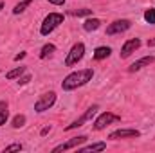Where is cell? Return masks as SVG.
<instances>
[{"label":"cell","instance_id":"6da1fadb","mask_svg":"<svg viewBox=\"0 0 155 153\" xmlns=\"http://www.w3.org/2000/svg\"><path fill=\"white\" fill-rule=\"evenodd\" d=\"M94 77V70L92 69H83V70H76V72H71L69 76L61 81V88L65 92H71V90H76L79 86L87 85L88 81H92Z\"/></svg>","mask_w":155,"mask_h":153},{"label":"cell","instance_id":"7a4b0ae2","mask_svg":"<svg viewBox=\"0 0 155 153\" xmlns=\"http://www.w3.org/2000/svg\"><path fill=\"white\" fill-rule=\"evenodd\" d=\"M63 15L61 13H49L45 18H43V22H41V27H40V34L41 36H49L56 27H60L61 24H63Z\"/></svg>","mask_w":155,"mask_h":153},{"label":"cell","instance_id":"3957f363","mask_svg":"<svg viewBox=\"0 0 155 153\" xmlns=\"http://www.w3.org/2000/svg\"><path fill=\"white\" fill-rule=\"evenodd\" d=\"M83 56H85V45H83L81 41H78V43L72 45L71 52L67 54V58H65V65H67V67H74L78 61L83 60Z\"/></svg>","mask_w":155,"mask_h":153},{"label":"cell","instance_id":"277c9868","mask_svg":"<svg viewBox=\"0 0 155 153\" xmlns=\"http://www.w3.org/2000/svg\"><path fill=\"white\" fill-rule=\"evenodd\" d=\"M54 103H56V94H54V92H45V94L40 96L38 101L35 103V110H36L38 114H41V112L49 110Z\"/></svg>","mask_w":155,"mask_h":153},{"label":"cell","instance_id":"5b68a950","mask_svg":"<svg viewBox=\"0 0 155 153\" xmlns=\"http://www.w3.org/2000/svg\"><path fill=\"white\" fill-rule=\"evenodd\" d=\"M117 121H121V117L116 114H112V112H103V114L99 115L96 121H94V130H105L108 124H112V122H117Z\"/></svg>","mask_w":155,"mask_h":153},{"label":"cell","instance_id":"8992f818","mask_svg":"<svg viewBox=\"0 0 155 153\" xmlns=\"http://www.w3.org/2000/svg\"><path fill=\"white\" fill-rule=\"evenodd\" d=\"M135 137H141V132L139 130H132V128H119L116 132H112L108 135V139L112 141H119V139H135Z\"/></svg>","mask_w":155,"mask_h":153},{"label":"cell","instance_id":"52a82bcc","mask_svg":"<svg viewBox=\"0 0 155 153\" xmlns=\"http://www.w3.org/2000/svg\"><path fill=\"white\" fill-rule=\"evenodd\" d=\"M97 110H99V106H97V105H92V106H90V108H88V110H87V112H85L83 115H81L79 119H76L74 122H71V124H69L65 130L69 132V130H74V128H79V126H83V124H85L88 119H92V117H94V114H96Z\"/></svg>","mask_w":155,"mask_h":153},{"label":"cell","instance_id":"ba28073f","mask_svg":"<svg viewBox=\"0 0 155 153\" xmlns=\"http://www.w3.org/2000/svg\"><path fill=\"white\" fill-rule=\"evenodd\" d=\"M132 27V22L130 20H116V22H112L108 27H107V34H119V33H124V31H128Z\"/></svg>","mask_w":155,"mask_h":153},{"label":"cell","instance_id":"9c48e42d","mask_svg":"<svg viewBox=\"0 0 155 153\" xmlns=\"http://www.w3.org/2000/svg\"><path fill=\"white\" fill-rule=\"evenodd\" d=\"M87 141V135H79V137H72V139H69L67 142H63V144H60V146H56L52 151L58 153V151H67V150H72V148H79V144H83Z\"/></svg>","mask_w":155,"mask_h":153},{"label":"cell","instance_id":"30bf717a","mask_svg":"<svg viewBox=\"0 0 155 153\" xmlns=\"http://www.w3.org/2000/svg\"><path fill=\"white\" fill-rule=\"evenodd\" d=\"M141 47V40L139 38H132V40H126L124 45L121 47V58H128L132 52H135L137 49Z\"/></svg>","mask_w":155,"mask_h":153},{"label":"cell","instance_id":"8fae6325","mask_svg":"<svg viewBox=\"0 0 155 153\" xmlns=\"http://www.w3.org/2000/svg\"><path fill=\"white\" fill-rule=\"evenodd\" d=\"M153 61H155L153 56H144V58H141V60L134 61V63L128 67V72H137V70H141V69H144V67H150Z\"/></svg>","mask_w":155,"mask_h":153},{"label":"cell","instance_id":"7c38bea8","mask_svg":"<svg viewBox=\"0 0 155 153\" xmlns=\"http://www.w3.org/2000/svg\"><path fill=\"white\" fill-rule=\"evenodd\" d=\"M107 150V142H94V144H88V146H83V148H78V151L87 153V151H103Z\"/></svg>","mask_w":155,"mask_h":153},{"label":"cell","instance_id":"4fadbf2b","mask_svg":"<svg viewBox=\"0 0 155 153\" xmlns=\"http://www.w3.org/2000/svg\"><path fill=\"white\" fill-rule=\"evenodd\" d=\"M99 27H101V20L99 18H88V20L83 22V29L88 31V33H92V31H96Z\"/></svg>","mask_w":155,"mask_h":153},{"label":"cell","instance_id":"5bb4252c","mask_svg":"<svg viewBox=\"0 0 155 153\" xmlns=\"http://www.w3.org/2000/svg\"><path fill=\"white\" fill-rule=\"evenodd\" d=\"M110 54H112V49H110V47H97V49L94 50V60L101 61V60L108 58Z\"/></svg>","mask_w":155,"mask_h":153},{"label":"cell","instance_id":"9a60e30c","mask_svg":"<svg viewBox=\"0 0 155 153\" xmlns=\"http://www.w3.org/2000/svg\"><path fill=\"white\" fill-rule=\"evenodd\" d=\"M9 119V105L7 101H0V126H4Z\"/></svg>","mask_w":155,"mask_h":153},{"label":"cell","instance_id":"2e32d148","mask_svg":"<svg viewBox=\"0 0 155 153\" xmlns=\"http://www.w3.org/2000/svg\"><path fill=\"white\" fill-rule=\"evenodd\" d=\"M54 50H56V45H54V43H47V45H43V47H41L40 58H41V60H45V58H47V56H51Z\"/></svg>","mask_w":155,"mask_h":153},{"label":"cell","instance_id":"e0dca14e","mask_svg":"<svg viewBox=\"0 0 155 153\" xmlns=\"http://www.w3.org/2000/svg\"><path fill=\"white\" fill-rule=\"evenodd\" d=\"M31 4H33V0H22L20 4H16V5L13 7V13H15V15H20V13H24Z\"/></svg>","mask_w":155,"mask_h":153},{"label":"cell","instance_id":"ac0fdd59","mask_svg":"<svg viewBox=\"0 0 155 153\" xmlns=\"http://www.w3.org/2000/svg\"><path fill=\"white\" fill-rule=\"evenodd\" d=\"M22 74H25V67H16V69H13V70H9L5 77L7 79H16V77H20Z\"/></svg>","mask_w":155,"mask_h":153},{"label":"cell","instance_id":"d6986e66","mask_svg":"<svg viewBox=\"0 0 155 153\" xmlns=\"http://www.w3.org/2000/svg\"><path fill=\"white\" fill-rule=\"evenodd\" d=\"M25 124V115H22V114H18V115H15L13 117V128H22Z\"/></svg>","mask_w":155,"mask_h":153},{"label":"cell","instance_id":"ffe728a7","mask_svg":"<svg viewBox=\"0 0 155 153\" xmlns=\"http://www.w3.org/2000/svg\"><path fill=\"white\" fill-rule=\"evenodd\" d=\"M144 20H146L148 24L155 25V9H153V7H150V9H146V11H144Z\"/></svg>","mask_w":155,"mask_h":153},{"label":"cell","instance_id":"44dd1931","mask_svg":"<svg viewBox=\"0 0 155 153\" xmlns=\"http://www.w3.org/2000/svg\"><path fill=\"white\" fill-rule=\"evenodd\" d=\"M20 150H24V146L22 144H9V146H5L4 148V153H9V151H20Z\"/></svg>","mask_w":155,"mask_h":153},{"label":"cell","instance_id":"7402d4cb","mask_svg":"<svg viewBox=\"0 0 155 153\" xmlns=\"http://www.w3.org/2000/svg\"><path fill=\"white\" fill-rule=\"evenodd\" d=\"M74 16H90L92 15V9H78V11H72Z\"/></svg>","mask_w":155,"mask_h":153},{"label":"cell","instance_id":"603a6c76","mask_svg":"<svg viewBox=\"0 0 155 153\" xmlns=\"http://www.w3.org/2000/svg\"><path fill=\"white\" fill-rule=\"evenodd\" d=\"M29 81H31V74H24L18 77V85H27Z\"/></svg>","mask_w":155,"mask_h":153},{"label":"cell","instance_id":"cb8c5ba5","mask_svg":"<svg viewBox=\"0 0 155 153\" xmlns=\"http://www.w3.org/2000/svg\"><path fill=\"white\" fill-rule=\"evenodd\" d=\"M49 4H54V5H63L65 4V0H47Z\"/></svg>","mask_w":155,"mask_h":153},{"label":"cell","instance_id":"d4e9b609","mask_svg":"<svg viewBox=\"0 0 155 153\" xmlns=\"http://www.w3.org/2000/svg\"><path fill=\"white\" fill-rule=\"evenodd\" d=\"M22 58H25V52H20V54H16V56H15V61H20Z\"/></svg>","mask_w":155,"mask_h":153},{"label":"cell","instance_id":"484cf974","mask_svg":"<svg viewBox=\"0 0 155 153\" xmlns=\"http://www.w3.org/2000/svg\"><path fill=\"white\" fill-rule=\"evenodd\" d=\"M49 132H51V126H45V128H43V130H41V135H47V133H49Z\"/></svg>","mask_w":155,"mask_h":153},{"label":"cell","instance_id":"4316f807","mask_svg":"<svg viewBox=\"0 0 155 153\" xmlns=\"http://www.w3.org/2000/svg\"><path fill=\"white\" fill-rule=\"evenodd\" d=\"M148 47H155V38H153V40H150V41H148Z\"/></svg>","mask_w":155,"mask_h":153},{"label":"cell","instance_id":"83f0119b","mask_svg":"<svg viewBox=\"0 0 155 153\" xmlns=\"http://www.w3.org/2000/svg\"><path fill=\"white\" fill-rule=\"evenodd\" d=\"M2 9H4V4H2V2H0V11H2Z\"/></svg>","mask_w":155,"mask_h":153}]
</instances>
